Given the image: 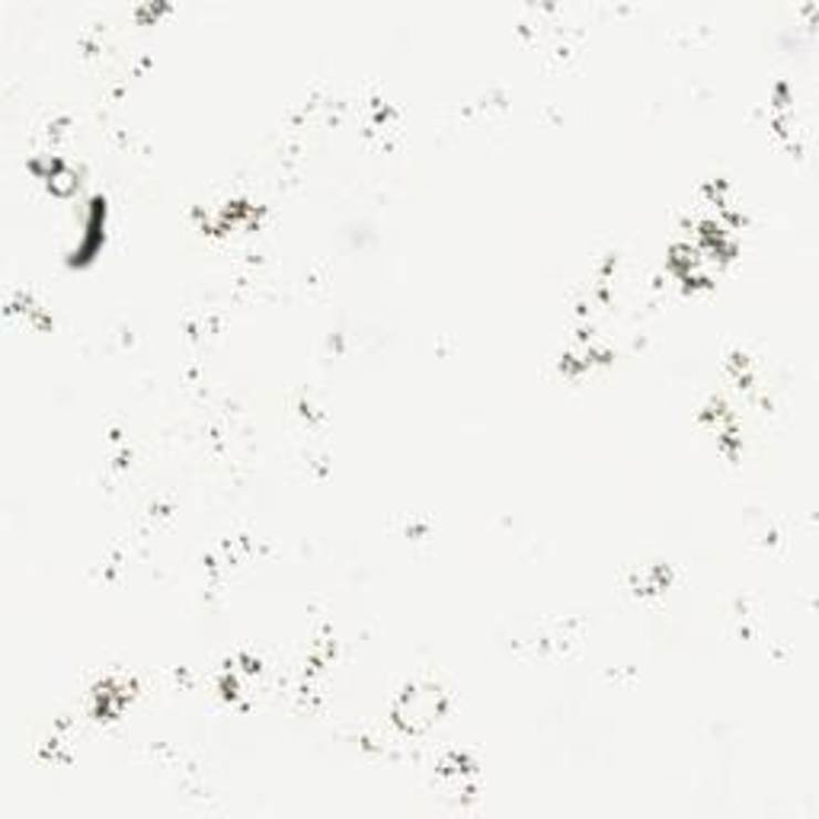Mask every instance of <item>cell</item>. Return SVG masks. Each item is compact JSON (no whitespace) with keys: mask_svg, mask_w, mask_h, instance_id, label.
I'll return each mask as SVG.
<instances>
[{"mask_svg":"<svg viewBox=\"0 0 819 819\" xmlns=\"http://www.w3.org/2000/svg\"><path fill=\"white\" fill-rule=\"evenodd\" d=\"M439 711H442V699L432 689H407L395 704V721L400 727L417 729L432 724Z\"/></svg>","mask_w":819,"mask_h":819,"instance_id":"1","label":"cell"}]
</instances>
